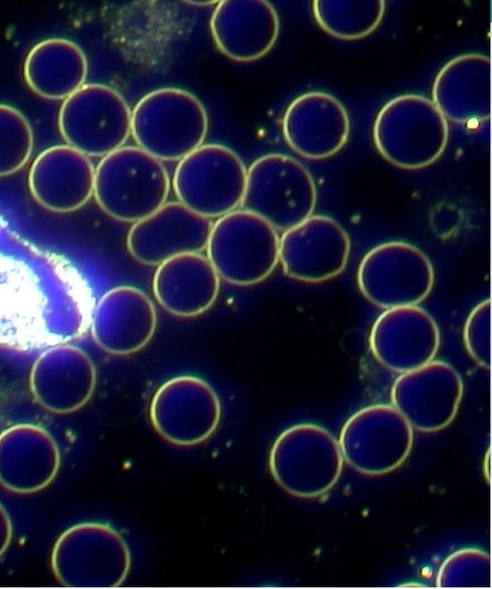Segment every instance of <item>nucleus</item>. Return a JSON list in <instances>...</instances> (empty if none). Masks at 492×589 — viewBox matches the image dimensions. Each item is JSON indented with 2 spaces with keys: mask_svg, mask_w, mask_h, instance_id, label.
Returning a JSON list of instances; mask_svg holds the SVG:
<instances>
[{
  "mask_svg": "<svg viewBox=\"0 0 492 589\" xmlns=\"http://www.w3.org/2000/svg\"><path fill=\"white\" fill-rule=\"evenodd\" d=\"M208 126L203 103L182 88L155 89L131 110V135L136 146L162 162L179 161L201 146Z\"/></svg>",
  "mask_w": 492,
  "mask_h": 589,
  "instance_id": "7ed1b4c3",
  "label": "nucleus"
},
{
  "mask_svg": "<svg viewBox=\"0 0 492 589\" xmlns=\"http://www.w3.org/2000/svg\"><path fill=\"white\" fill-rule=\"evenodd\" d=\"M220 277L209 259L201 253H186L158 265L153 277L157 302L179 317H195L215 302Z\"/></svg>",
  "mask_w": 492,
  "mask_h": 589,
  "instance_id": "393cba45",
  "label": "nucleus"
},
{
  "mask_svg": "<svg viewBox=\"0 0 492 589\" xmlns=\"http://www.w3.org/2000/svg\"><path fill=\"white\" fill-rule=\"evenodd\" d=\"M12 522L6 508L0 503V557L8 549L12 539Z\"/></svg>",
  "mask_w": 492,
  "mask_h": 589,
  "instance_id": "7c9ffc66",
  "label": "nucleus"
},
{
  "mask_svg": "<svg viewBox=\"0 0 492 589\" xmlns=\"http://www.w3.org/2000/svg\"><path fill=\"white\" fill-rule=\"evenodd\" d=\"M357 283L362 295L380 308L413 306L430 294L434 269L418 247L390 241L375 246L363 257Z\"/></svg>",
  "mask_w": 492,
  "mask_h": 589,
  "instance_id": "9b49d317",
  "label": "nucleus"
},
{
  "mask_svg": "<svg viewBox=\"0 0 492 589\" xmlns=\"http://www.w3.org/2000/svg\"><path fill=\"white\" fill-rule=\"evenodd\" d=\"M95 167L88 156L69 145L43 150L28 173V186L35 201L56 213H69L84 206L93 195Z\"/></svg>",
  "mask_w": 492,
  "mask_h": 589,
  "instance_id": "412c9836",
  "label": "nucleus"
},
{
  "mask_svg": "<svg viewBox=\"0 0 492 589\" xmlns=\"http://www.w3.org/2000/svg\"><path fill=\"white\" fill-rule=\"evenodd\" d=\"M462 395L459 373L439 360L400 374L391 389L392 405L412 427L423 432H435L449 425Z\"/></svg>",
  "mask_w": 492,
  "mask_h": 589,
  "instance_id": "2eb2a0df",
  "label": "nucleus"
},
{
  "mask_svg": "<svg viewBox=\"0 0 492 589\" xmlns=\"http://www.w3.org/2000/svg\"><path fill=\"white\" fill-rule=\"evenodd\" d=\"M96 380L95 365L85 351L70 344H58L36 359L29 383L40 406L55 414H68L90 400Z\"/></svg>",
  "mask_w": 492,
  "mask_h": 589,
  "instance_id": "a211bd4d",
  "label": "nucleus"
},
{
  "mask_svg": "<svg viewBox=\"0 0 492 589\" xmlns=\"http://www.w3.org/2000/svg\"><path fill=\"white\" fill-rule=\"evenodd\" d=\"M156 325L153 302L134 286H118L106 292L92 311L90 321L96 344L114 355H129L144 348Z\"/></svg>",
  "mask_w": 492,
  "mask_h": 589,
  "instance_id": "aec40b11",
  "label": "nucleus"
},
{
  "mask_svg": "<svg viewBox=\"0 0 492 589\" xmlns=\"http://www.w3.org/2000/svg\"><path fill=\"white\" fill-rule=\"evenodd\" d=\"M338 443L343 460L357 471L385 474L409 456L413 427L393 405H371L346 421Z\"/></svg>",
  "mask_w": 492,
  "mask_h": 589,
  "instance_id": "ddd939ff",
  "label": "nucleus"
},
{
  "mask_svg": "<svg viewBox=\"0 0 492 589\" xmlns=\"http://www.w3.org/2000/svg\"><path fill=\"white\" fill-rule=\"evenodd\" d=\"M288 146L307 159H325L347 142L350 119L344 105L333 95L311 91L295 98L282 118Z\"/></svg>",
  "mask_w": 492,
  "mask_h": 589,
  "instance_id": "6ab92c4d",
  "label": "nucleus"
},
{
  "mask_svg": "<svg viewBox=\"0 0 492 589\" xmlns=\"http://www.w3.org/2000/svg\"><path fill=\"white\" fill-rule=\"evenodd\" d=\"M51 568L65 587L114 588L129 575L131 553L114 527L102 522H82L66 529L56 540Z\"/></svg>",
  "mask_w": 492,
  "mask_h": 589,
  "instance_id": "39448f33",
  "label": "nucleus"
},
{
  "mask_svg": "<svg viewBox=\"0 0 492 589\" xmlns=\"http://www.w3.org/2000/svg\"><path fill=\"white\" fill-rule=\"evenodd\" d=\"M316 201L310 171L289 155L269 153L248 167L240 206L284 232L310 217Z\"/></svg>",
  "mask_w": 492,
  "mask_h": 589,
  "instance_id": "423d86ee",
  "label": "nucleus"
},
{
  "mask_svg": "<svg viewBox=\"0 0 492 589\" xmlns=\"http://www.w3.org/2000/svg\"><path fill=\"white\" fill-rule=\"evenodd\" d=\"M375 359L385 368L405 373L432 361L440 346L434 318L417 305L386 309L369 337Z\"/></svg>",
  "mask_w": 492,
  "mask_h": 589,
  "instance_id": "f3484780",
  "label": "nucleus"
},
{
  "mask_svg": "<svg viewBox=\"0 0 492 589\" xmlns=\"http://www.w3.org/2000/svg\"><path fill=\"white\" fill-rule=\"evenodd\" d=\"M23 74L28 87L38 96L63 100L77 91L88 74L82 48L65 38H49L28 52Z\"/></svg>",
  "mask_w": 492,
  "mask_h": 589,
  "instance_id": "a878e982",
  "label": "nucleus"
},
{
  "mask_svg": "<svg viewBox=\"0 0 492 589\" xmlns=\"http://www.w3.org/2000/svg\"><path fill=\"white\" fill-rule=\"evenodd\" d=\"M463 340L471 358L488 369L491 360V302L478 303L469 313L463 331Z\"/></svg>",
  "mask_w": 492,
  "mask_h": 589,
  "instance_id": "c756f323",
  "label": "nucleus"
},
{
  "mask_svg": "<svg viewBox=\"0 0 492 589\" xmlns=\"http://www.w3.org/2000/svg\"><path fill=\"white\" fill-rule=\"evenodd\" d=\"M60 451L43 427L20 423L0 433V485L18 494L46 488L60 467Z\"/></svg>",
  "mask_w": 492,
  "mask_h": 589,
  "instance_id": "5701e85b",
  "label": "nucleus"
},
{
  "mask_svg": "<svg viewBox=\"0 0 492 589\" xmlns=\"http://www.w3.org/2000/svg\"><path fill=\"white\" fill-rule=\"evenodd\" d=\"M338 441L326 429L309 423L282 431L268 457L275 482L291 495L312 498L338 481L343 466Z\"/></svg>",
  "mask_w": 492,
  "mask_h": 589,
  "instance_id": "6e6552de",
  "label": "nucleus"
},
{
  "mask_svg": "<svg viewBox=\"0 0 492 589\" xmlns=\"http://www.w3.org/2000/svg\"><path fill=\"white\" fill-rule=\"evenodd\" d=\"M91 316L90 293L69 265L36 247H0V338L16 345L69 340Z\"/></svg>",
  "mask_w": 492,
  "mask_h": 589,
  "instance_id": "f257e3e1",
  "label": "nucleus"
},
{
  "mask_svg": "<svg viewBox=\"0 0 492 589\" xmlns=\"http://www.w3.org/2000/svg\"><path fill=\"white\" fill-rule=\"evenodd\" d=\"M280 237L260 216L236 209L213 223L207 258L220 278L238 286L265 280L279 262Z\"/></svg>",
  "mask_w": 492,
  "mask_h": 589,
  "instance_id": "0eeeda50",
  "label": "nucleus"
},
{
  "mask_svg": "<svg viewBox=\"0 0 492 589\" xmlns=\"http://www.w3.org/2000/svg\"><path fill=\"white\" fill-rule=\"evenodd\" d=\"M279 29L277 11L266 0L219 1L210 19L216 47L237 62H252L265 56L274 46Z\"/></svg>",
  "mask_w": 492,
  "mask_h": 589,
  "instance_id": "4be33fe9",
  "label": "nucleus"
},
{
  "mask_svg": "<svg viewBox=\"0 0 492 589\" xmlns=\"http://www.w3.org/2000/svg\"><path fill=\"white\" fill-rule=\"evenodd\" d=\"M317 24L329 35L356 40L371 34L381 23L382 0H316L312 5Z\"/></svg>",
  "mask_w": 492,
  "mask_h": 589,
  "instance_id": "bb28decb",
  "label": "nucleus"
},
{
  "mask_svg": "<svg viewBox=\"0 0 492 589\" xmlns=\"http://www.w3.org/2000/svg\"><path fill=\"white\" fill-rule=\"evenodd\" d=\"M490 585L489 555L477 549H463L450 555L437 575L438 587H487Z\"/></svg>",
  "mask_w": 492,
  "mask_h": 589,
  "instance_id": "c85d7f7f",
  "label": "nucleus"
},
{
  "mask_svg": "<svg viewBox=\"0 0 492 589\" xmlns=\"http://www.w3.org/2000/svg\"><path fill=\"white\" fill-rule=\"evenodd\" d=\"M373 141L380 155L402 169H420L444 152L449 127L433 101L418 94L389 100L376 115Z\"/></svg>",
  "mask_w": 492,
  "mask_h": 589,
  "instance_id": "20e7f679",
  "label": "nucleus"
},
{
  "mask_svg": "<svg viewBox=\"0 0 492 589\" xmlns=\"http://www.w3.org/2000/svg\"><path fill=\"white\" fill-rule=\"evenodd\" d=\"M351 242L346 230L333 218L311 215L283 232L279 261L286 276L301 282L320 283L346 268Z\"/></svg>",
  "mask_w": 492,
  "mask_h": 589,
  "instance_id": "4468645a",
  "label": "nucleus"
},
{
  "mask_svg": "<svg viewBox=\"0 0 492 589\" xmlns=\"http://www.w3.org/2000/svg\"><path fill=\"white\" fill-rule=\"evenodd\" d=\"M213 222L179 201L166 202L151 215L133 223L127 235L131 256L145 265L207 247Z\"/></svg>",
  "mask_w": 492,
  "mask_h": 589,
  "instance_id": "dca6fc26",
  "label": "nucleus"
},
{
  "mask_svg": "<svg viewBox=\"0 0 492 589\" xmlns=\"http://www.w3.org/2000/svg\"><path fill=\"white\" fill-rule=\"evenodd\" d=\"M171 181L162 161L137 146H122L95 168L93 195L110 217L135 223L166 203Z\"/></svg>",
  "mask_w": 492,
  "mask_h": 589,
  "instance_id": "f03ea898",
  "label": "nucleus"
},
{
  "mask_svg": "<svg viewBox=\"0 0 492 589\" xmlns=\"http://www.w3.org/2000/svg\"><path fill=\"white\" fill-rule=\"evenodd\" d=\"M58 127L67 145L88 157H104L131 135V109L111 86L90 83L64 99Z\"/></svg>",
  "mask_w": 492,
  "mask_h": 589,
  "instance_id": "9d476101",
  "label": "nucleus"
},
{
  "mask_svg": "<svg viewBox=\"0 0 492 589\" xmlns=\"http://www.w3.org/2000/svg\"><path fill=\"white\" fill-rule=\"evenodd\" d=\"M432 101L446 120L462 125L487 121L491 113V62L469 53L448 61L437 73Z\"/></svg>",
  "mask_w": 492,
  "mask_h": 589,
  "instance_id": "b1692460",
  "label": "nucleus"
},
{
  "mask_svg": "<svg viewBox=\"0 0 492 589\" xmlns=\"http://www.w3.org/2000/svg\"><path fill=\"white\" fill-rule=\"evenodd\" d=\"M33 144L32 127L24 114L0 104V177L20 170L28 162Z\"/></svg>",
  "mask_w": 492,
  "mask_h": 589,
  "instance_id": "cd10ccee",
  "label": "nucleus"
},
{
  "mask_svg": "<svg viewBox=\"0 0 492 589\" xmlns=\"http://www.w3.org/2000/svg\"><path fill=\"white\" fill-rule=\"evenodd\" d=\"M247 168L231 148L202 144L178 161L172 186L180 203L207 217H221L241 205Z\"/></svg>",
  "mask_w": 492,
  "mask_h": 589,
  "instance_id": "1a4fd4ad",
  "label": "nucleus"
},
{
  "mask_svg": "<svg viewBox=\"0 0 492 589\" xmlns=\"http://www.w3.org/2000/svg\"><path fill=\"white\" fill-rule=\"evenodd\" d=\"M222 417L220 398L204 379L180 375L165 381L153 394L149 418L158 435L176 446L208 440Z\"/></svg>",
  "mask_w": 492,
  "mask_h": 589,
  "instance_id": "f8f14e48",
  "label": "nucleus"
}]
</instances>
